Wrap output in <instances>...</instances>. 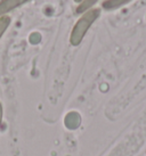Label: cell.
Here are the masks:
<instances>
[{"label": "cell", "mask_w": 146, "mask_h": 156, "mask_svg": "<svg viewBox=\"0 0 146 156\" xmlns=\"http://www.w3.org/2000/svg\"><path fill=\"white\" fill-rule=\"evenodd\" d=\"M29 0H2L0 1V15H5L14 8L27 2Z\"/></svg>", "instance_id": "7a4b0ae2"}, {"label": "cell", "mask_w": 146, "mask_h": 156, "mask_svg": "<svg viewBox=\"0 0 146 156\" xmlns=\"http://www.w3.org/2000/svg\"><path fill=\"white\" fill-rule=\"evenodd\" d=\"M130 1H133V0H105L102 4V6L106 10H114V9L120 8L122 6H126Z\"/></svg>", "instance_id": "3957f363"}, {"label": "cell", "mask_w": 146, "mask_h": 156, "mask_svg": "<svg viewBox=\"0 0 146 156\" xmlns=\"http://www.w3.org/2000/svg\"><path fill=\"white\" fill-rule=\"evenodd\" d=\"M97 1H98V0H82L80 6H78L77 13H79V14L86 13L87 10L91 9V7H93Z\"/></svg>", "instance_id": "277c9868"}, {"label": "cell", "mask_w": 146, "mask_h": 156, "mask_svg": "<svg viewBox=\"0 0 146 156\" xmlns=\"http://www.w3.org/2000/svg\"><path fill=\"white\" fill-rule=\"evenodd\" d=\"M1 119H2V106L0 104V126H1Z\"/></svg>", "instance_id": "8992f818"}, {"label": "cell", "mask_w": 146, "mask_h": 156, "mask_svg": "<svg viewBox=\"0 0 146 156\" xmlns=\"http://www.w3.org/2000/svg\"><path fill=\"white\" fill-rule=\"evenodd\" d=\"M10 24V18L8 16H2V17H0V38H1V35L4 34V32L7 30V27L9 26Z\"/></svg>", "instance_id": "5b68a950"}, {"label": "cell", "mask_w": 146, "mask_h": 156, "mask_svg": "<svg viewBox=\"0 0 146 156\" xmlns=\"http://www.w3.org/2000/svg\"><path fill=\"white\" fill-rule=\"evenodd\" d=\"M99 15H100V9L91 8L89 10H87L86 13L79 18V21L74 25L72 33H71V37H70L71 44H73V46H79L80 44V42L86 35L87 31L89 30V27L99 17Z\"/></svg>", "instance_id": "6da1fadb"}, {"label": "cell", "mask_w": 146, "mask_h": 156, "mask_svg": "<svg viewBox=\"0 0 146 156\" xmlns=\"http://www.w3.org/2000/svg\"><path fill=\"white\" fill-rule=\"evenodd\" d=\"M74 1H75V2H81L82 0H74Z\"/></svg>", "instance_id": "52a82bcc"}]
</instances>
